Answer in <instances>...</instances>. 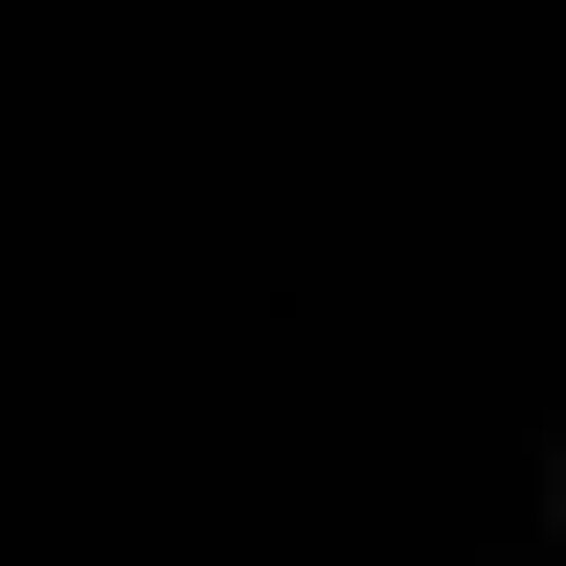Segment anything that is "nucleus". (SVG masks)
Segmentation results:
<instances>
[{
  "instance_id": "nucleus-1",
  "label": "nucleus",
  "mask_w": 566,
  "mask_h": 566,
  "mask_svg": "<svg viewBox=\"0 0 566 566\" xmlns=\"http://www.w3.org/2000/svg\"><path fill=\"white\" fill-rule=\"evenodd\" d=\"M544 522H566V453H544Z\"/></svg>"
}]
</instances>
